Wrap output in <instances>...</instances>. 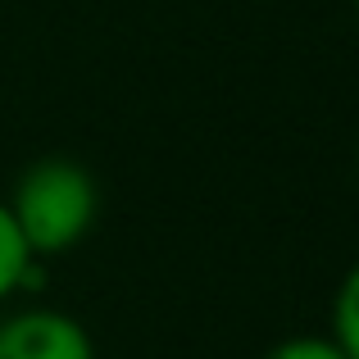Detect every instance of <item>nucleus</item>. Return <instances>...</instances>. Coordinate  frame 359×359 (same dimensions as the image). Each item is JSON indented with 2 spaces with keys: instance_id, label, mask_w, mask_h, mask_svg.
Here are the masks:
<instances>
[{
  "instance_id": "7ed1b4c3",
  "label": "nucleus",
  "mask_w": 359,
  "mask_h": 359,
  "mask_svg": "<svg viewBox=\"0 0 359 359\" xmlns=\"http://www.w3.org/2000/svg\"><path fill=\"white\" fill-rule=\"evenodd\" d=\"M36 264L41 259H32V250H27V241H23V232H18L14 214H9L5 196H0V305H5L18 287H27V282L36 278Z\"/></svg>"
},
{
  "instance_id": "0eeeda50",
  "label": "nucleus",
  "mask_w": 359,
  "mask_h": 359,
  "mask_svg": "<svg viewBox=\"0 0 359 359\" xmlns=\"http://www.w3.org/2000/svg\"><path fill=\"white\" fill-rule=\"evenodd\" d=\"M355 18H359V0H355Z\"/></svg>"
},
{
  "instance_id": "20e7f679",
  "label": "nucleus",
  "mask_w": 359,
  "mask_h": 359,
  "mask_svg": "<svg viewBox=\"0 0 359 359\" xmlns=\"http://www.w3.org/2000/svg\"><path fill=\"white\" fill-rule=\"evenodd\" d=\"M332 341L346 351V359H359V259L346 269L332 296Z\"/></svg>"
},
{
  "instance_id": "f03ea898",
  "label": "nucleus",
  "mask_w": 359,
  "mask_h": 359,
  "mask_svg": "<svg viewBox=\"0 0 359 359\" xmlns=\"http://www.w3.org/2000/svg\"><path fill=\"white\" fill-rule=\"evenodd\" d=\"M0 359H96V346L64 309H23L0 318Z\"/></svg>"
},
{
  "instance_id": "423d86ee",
  "label": "nucleus",
  "mask_w": 359,
  "mask_h": 359,
  "mask_svg": "<svg viewBox=\"0 0 359 359\" xmlns=\"http://www.w3.org/2000/svg\"><path fill=\"white\" fill-rule=\"evenodd\" d=\"M355 177H359V141H355Z\"/></svg>"
},
{
  "instance_id": "f257e3e1",
  "label": "nucleus",
  "mask_w": 359,
  "mask_h": 359,
  "mask_svg": "<svg viewBox=\"0 0 359 359\" xmlns=\"http://www.w3.org/2000/svg\"><path fill=\"white\" fill-rule=\"evenodd\" d=\"M18 232H23L32 259H60L87 237L100 219V182L82 159L46 155L32 159L14 177L5 196Z\"/></svg>"
},
{
  "instance_id": "39448f33",
  "label": "nucleus",
  "mask_w": 359,
  "mask_h": 359,
  "mask_svg": "<svg viewBox=\"0 0 359 359\" xmlns=\"http://www.w3.org/2000/svg\"><path fill=\"white\" fill-rule=\"evenodd\" d=\"M264 359H346V351L332 337H287V341L269 346Z\"/></svg>"
}]
</instances>
